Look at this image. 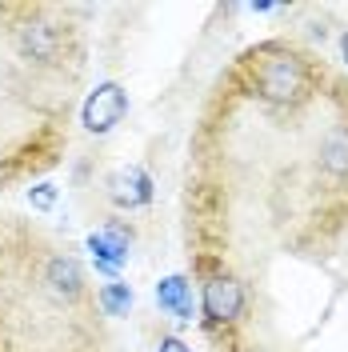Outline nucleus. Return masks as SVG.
Returning a JSON list of instances; mask_svg holds the SVG:
<instances>
[{"label":"nucleus","instance_id":"obj_1","mask_svg":"<svg viewBox=\"0 0 348 352\" xmlns=\"http://www.w3.org/2000/svg\"><path fill=\"white\" fill-rule=\"evenodd\" d=\"M252 80H257V92L268 104H296L308 92L305 60H296L292 52H264Z\"/></svg>","mask_w":348,"mask_h":352},{"label":"nucleus","instance_id":"obj_2","mask_svg":"<svg viewBox=\"0 0 348 352\" xmlns=\"http://www.w3.org/2000/svg\"><path fill=\"white\" fill-rule=\"evenodd\" d=\"M124 112H129V92L109 80V85H96V92L85 100V112H80V116H85V129L100 136V132L116 129Z\"/></svg>","mask_w":348,"mask_h":352},{"label":"nucleus","instance_id":"obj_3","mask_svg":"<svg viewBox=\"0 0 348 352\" xmlns=\"http://www.w3.org/2000/svg\"><path fill=\"white\" fill-rule=\"evenodd\" d=\"M240 308H244V288L232 280V276H217V280H208L204 285V316L208 320H237Z\"/></svg>","mask_w":348,"mask_h":352},{"label":"nucleus","instance_id":"obj_4","mask_svg":"<svg viewBox=\"0 0 348 352\" xmlns=\"http://www.w3.org/2000/svg\"><path fill=\"white\" fill-rule=\"evenodd\" d=\"M44 285L56 300H76L85 292V276H80V264L72 256H52L48 261V272H44Z\"/></svg>","mask_w":348,"mask_h":352},{"label":"nucleus","instance_id":"obj_5","mask_svg":"<svg viewBox=\"0 0 348 352\" xmlns=\"http://www.w3.org/2000/svg\"><path fill=\"white\" fill-rule=\"evenodd\" d=\"M112 200L120 208H140L153 200V180L144 168H124V173L112 176Z\"/></svg>","mask_w":348,"mask_h":352},{"label":"nucleus","instance_id":"obj_6","mask_svg":"<svg viewBox=\"0 0 348 352\" xmlns=\"http://www.w3.org/2000/svg\"><path fill=\"white\" fill-rule=\"evenodd\" d=\"M320 164L328 176H348V129H332L320 144Z\"/></svg>","mask_w":348,"mask_h":352},{"label":"nucleus","instance_id":"obj_7","mask_svg":"<svg viewBox=\"0 0 348 352\" xmlns=\"http://www.w3.org/2000/svg\"><path fill=\"white\" fill-rule=\"evenodd\" d=\"M21 52L24 56H32V60H48L52 52H56V36H52V28L48 24H28L21 32Z\"/></svg>","mask_w":348,"mask_h":352},{"label":"nucleus","instance_id":"obj_8","mask_svg":"<svg viewBox=\"0 0 348 352\" xmlns=\"http://www.w3.org/2000/svg\"><path fill=\"white\" fill-rule=\"evenodd\" d=\"M156 300H160V308H180L188 305V280L184 276H164L160 285H156Z\"/></svg>","mask_w":348,"mask_h":352},{"label":"nucleus","instance_id":"obj_9","mask_svg":"<svg viewBox=\"0 0 348 352\" xmlns=\"http://www.w3.org/2000/svg\"><path fill=\"white\" fill-rule=\"evenodd\" d=\"M96 300H100V308H105L109 316H124L132 308V288L129 285H105Z\"/></svg>","mask_w":348,"mask_h":352},{"label":"nucleus","instance_id":"obj_10","mask_svg":"<svg viewBox=\"0 0 348 352\" xmlns=\"http://www.w3.org/2000/svg\"><path fill=\"white\" fill-rule=\"evenodd\" d=\"M28 200H32L36 208H52V200H56V188H52V184H36V188L28 192Z\"/></svg>","mask_w":348,"mask_h":352},{"label":"nucleus","instance_id":"obj_11","mask_svg":"<svg viewBox=\"0 0 348 352\" xmlns=\"http://www.w3.org/2000/svg\"><path fill=\"white\" fill-rule=\"evenodd\" d=\"M160 352H193V349H188L184 340H176V336H164V340H160Z\"/></svg>","mask_w":348,"mask_h":352},{"label":"nucleus","instance_id":"obj_12","mask_svg":"<svg viewBox=\"0 0 348 352\" xmlns=\"http://www.w3.org/2000/svg\"><path fill=\"white\" fill-rule=\"evenodd\" d=\"M340 52H345V65H348V32L340 36Z\"/></svg>","mask_w":348,"mask_h":352}]
</instances>
